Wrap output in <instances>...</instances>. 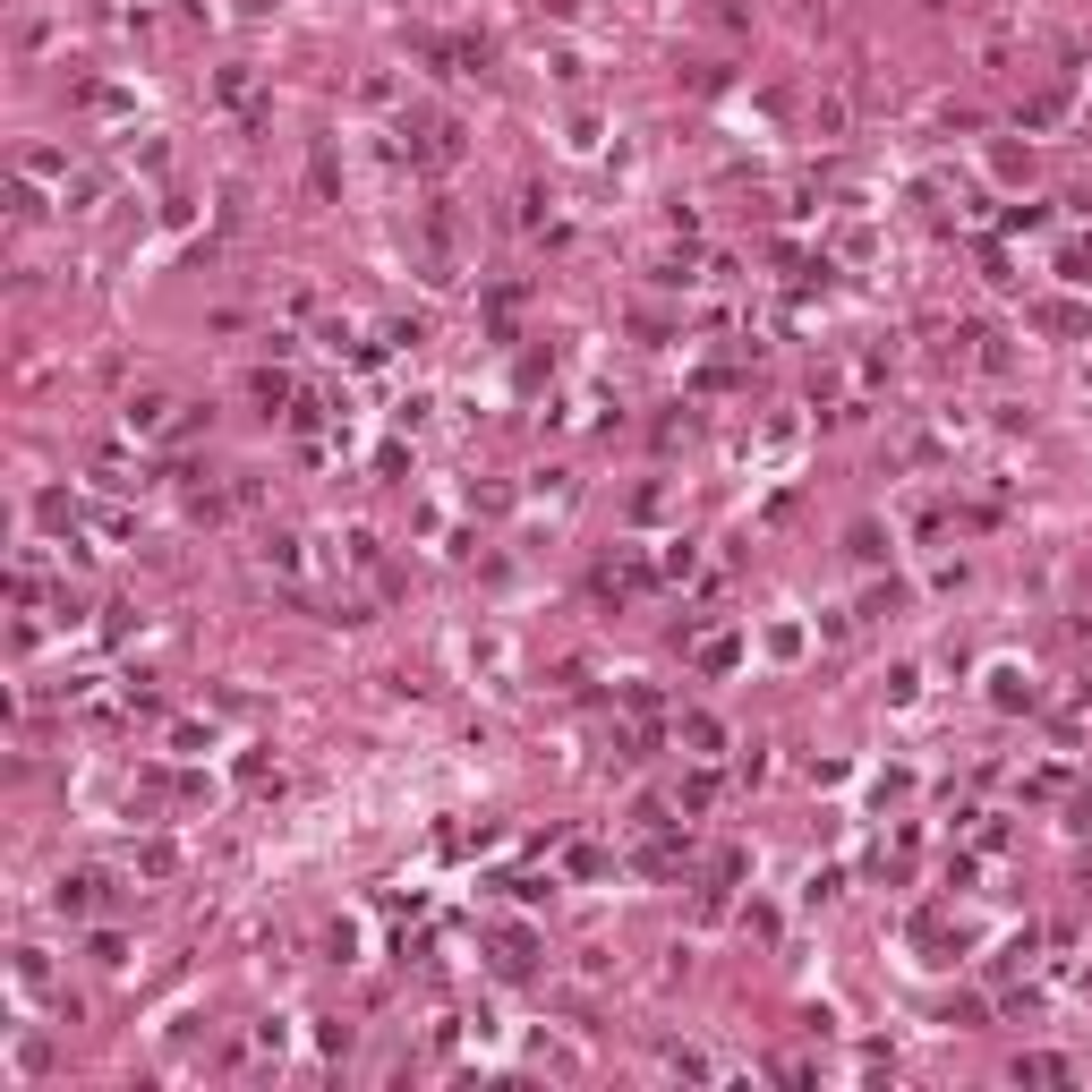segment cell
Listing matches in <instances>:
<instances>
[{
	"label": "cell",
	"instance_id": "6da1fadb",
	"mask_svg": "<svg viewBox=\"0 0 1092 1092\" xmlns=\"http://www.w3.org/2000/svg\"><path fill=\"white\" fill-rule=\"evenodd\" d=\"M683 743H691V751H700V760H708V751L726 743V734H717V726H708V717H700V708H691V717H683Z\"/></svg>",
	"mask_w": 1092,
	"mask_h": 1092
}]
</instances>
